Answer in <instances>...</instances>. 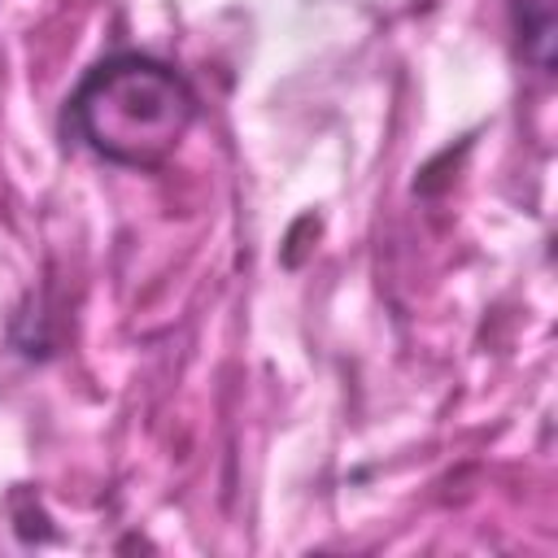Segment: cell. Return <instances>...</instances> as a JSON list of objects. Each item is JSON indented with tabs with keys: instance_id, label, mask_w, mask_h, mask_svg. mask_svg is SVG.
Masks as SVG:
<instances>
[{
	"instance_id": "cell-1",
	"label": "cell",
	"mask_w": 558,
	"mask_h": 558,
	"mask_svg": "<svg viewBox=\"0 0 558 558\" xmlns=\"http://www.w3.org/2000/svg\"><path fill=\"white\" fill-rule=\"evenodd\" d=\"M196 122V92L187 78L153 57L122 52L100 61L70 100L74 135L105 161L153 170Z\"/></svg>"
},
{
	"instance_id": "cell-2",
	"label": "cell",
	"mask_w": 558,
	"mask_h": 558,
	"mask_svg": "<svg viewBox=\"0 0 558 558\" xmlns=\"http://www.w3.org/2000/svg\"><path fill=\"white\" fill-rule=\"evenodd\" d=\"M519 39H523V57L549 74L554 70V0H519Z\"/></svg>"
}]
</instances>
